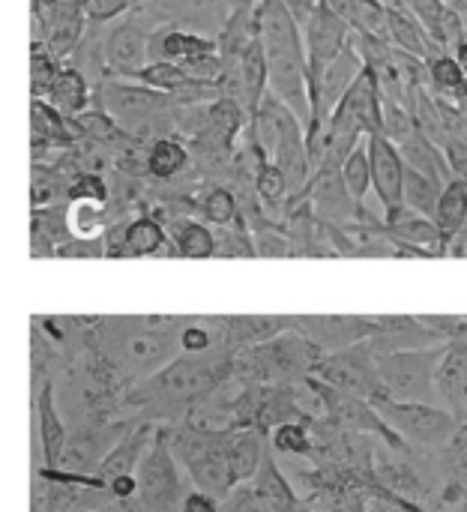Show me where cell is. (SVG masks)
Returning <instances> with one entry per match:
<instances>
[{
  "label": "cell",
  "mask_w": 467,
  "mask_h": 512,
  "mask_svg": "<svg viewBox=\"0 0 467 512\" xmlns=\"http://www.w3.org/2000/svg\"><path fill=\"white\" fill-rule=\"evenodd\" d=\"M231 435L234 432H201V429H180L174 438H168V450L186 465V471L195 480V492L210 495L213 501H222L237 486L234 465H231Z\"/></svg>",
  "instance_id": "cell-1"
},
{
  "label": "cell",
  "mask_w": 467,
  "mask_h": 512,
  "mask_svg": "<svg viewBox=\"0 0 467 512\" xmlns=\"http://www.w3.org/2000/svg\"><path fill=\"white\" fill-rule=\"evenodd\" d=\"M375 414L384 420V426L411 450H426V453H441L453 435L459 432V420L438 405H417V402H393V399H372L369 402Z\"/></svg>",
  "instance_id": "cell-2"
},
{
  "label": "cell",
  "mask_w": 467,
  "mask_h": 512,
  "mask_svg": "<svg viewBox=\"0 0 467 512\" xmlns=\"http://www.w3.org/2000/svg\"><path fill=\"white\" fill-rule=\"evenodd\" d=\"M438 348L423 351H396V354H378L375 372L381 384V396L393 402H417V405H438L435 393V372L441 363Z\"/></svg>",
  "instance_id": "cell-3"
},
{
  "label": "cell",
  "mask_w": 467,
  "mask_h": 512,
  "mask_svg": "<svg viewBox=\"0 0 467 512\" xmlns=\"http://www.w3.org/2000/svg\"><path fill=\"white\" fill-rule=\"evenodd\" d=\"M99 99L105 105V114L126 129H144L153 120L171 114L177 105L171 96L147 90L126 78H102L99 81Z\"/></svg>",
  "instance_id": "cell-4"
},
{
  "label": "cell",
  "mask_w": 467,
  "mask_h": 512,
  "mask_svg": "<svg viewBox=\"0 0 467 512\" xmlns=\"http://www.w3.org/2000/svg\"><path fill=\"white\" fill-rule=\"evenodd\" d=\"M306 387H312V393L321 399V405H324V411H327V420L339 429V432H345V435H372V438H381L390 450H396V453H405L408 447L384 426V420L375 414V408L366 402V399H360V396H354V393H342V390H333V387H327V384H321V381H315L312 375L306 378Z\"/></svg>",
  "instance_id": "cell-5"
},
{
  "label": "cell",
  "mask_w": 467,
  "mask_h": 512,
  "mask_svg": "<svg viewBox=\"0 0 467 512\" xmlns=\"http://www.w3.org/2000/svg\"><path fill=\"white\" fill-rule=\"evenodd\" d=\"M309 375L315 381L333 387V390L354 393V396H360L366 402L381 396V384H378V372H375V357L366 348V342L351 345V348L336 351V354H324L312 366Z\"/></svg>",
  "instance_id": "cell-6"
},
{
  "label": "cell",
  "mask_w": 467,
  "mask_h": 512,
  "mask_svg": "<svg viewBox=\"0 0 467 512\" xmlns=\"http://www.w3.org/2000/svg\"><path fill=\"white\" fill-rule=\"evenodd\" d=\"M138 492L141 504L147 512H174L177 498H180V477L174 468V456L168 450V438L156 435V441H150L147 453L138 462Z\"/></svg>",
  "instance_id": "cell-7"
},
{
  "label": "cell",
  "mask_w": 467,
  "mask_h": 512,
  "mask_svg": "<svg viewBox=\"0 0 467 512\" xmlns=\"http://www.w3.org/2000/svg\"><path fill=\"white\" fill-rule=\"evenodd\" d=\"M150 63V30L126 18L105 30V72L108 78H129Z\"/></svg>",
  "instance_id": "cell-8"
},
{
  "label": "cell",
  "mask_w": 467,
  "mask_h": 512,
  "mask_svg": "<svg viewBox=\"0 0 467 512\" xmlns=\"http://www.w3.org/2000/svg\"><path fill=\"white\" fill-rule=\"evenodd\" d=\"M294 330L324 357L366 342L375 333V318H294Z\"/></svg>",
  "instance_id": "cell-9"
},
{
  "label": "cell",
  "mask_w": 467,
  "mask_h": 512,
  "mask_svg": "<svg viewBox=\"0 0 467 512\" xmlns=\"http://www.w3.org/2000/svg\"><path fill=\"white\" fill-rule=\"evenodd\" d=\"M366 153H369V171H372V189L384 207V213H393L402 207V180H405V162L384 135H366Z\"/></svg>",
  "instance_id": "cell-10"
},
{
  "label": "cell",
  "mask_w": 467,
  "mask_h": 512,
  "mask_svg": "<svg viewBox=\"0 0 467 512\" xmlns=\"http://www.w3.org/2000/svg\"><path fill=\"white\" fill-rule=\"evenodd\" d=\"M351 42V27L330 15L327 9H318L312 21L303 27V48H306V66L324 69L345 45Z\"/></svg>",
  "instance_id": "cell-11"
},
{
  "label": "cell",
  "mask_w": 467,
  "mask_h": 512,
  "mask_svg": "<svg viewBox=\"0 0 467 512\" xmlns=\"http://www.w3.org/2000/svg\"><path fill=\"white\" fill-rule=\"evenodd\" d=\"M216 51V39L186 30V27H159L156 33H150V60H168V63H186L192 57L201 54H213Z\"/></svg>",
  "instance_id": "cell-12"
},
{
  "label": "cell",
  "mask_w": 467,
  "mask_h": 512,
  "mask_svg": "<svg viewBox=\"0 0 467 512\" xmlns=\"http://www.w3.org/2000/svg\"><path fill=\"white\" fill-rule=\"evenodd\" d=\"M336 108L345 111L348 117H354L366 135H381V93H378L369 69H363L357 75V81L348 87V93L342 96V102Z\"/></svg>",
  "instance_id": "cell-13"
},
{
  "label": "cell",
  "mask_w": 467,
  "mask_h": 512,
  "mask_svg": "<svg viewBox=\"0 0 467 512\" xmlns=\"http://www.w3.org/2000/svg\"><path fill=\"white\" fill-rule=\"evenodd\" d=\"M150 441H153V426L150 423H144V426H138L132 435H126L102 462H99V468L93 471V477L96 480H102L105 486L114 480V477H120V474H132L135 468H138V462H141V456H144V450L150 447Z\"/></svg>",
  "instance_id": "cell-14"
},
{
  "label": "cell",
  "mask_w": 467,
  "mask_h": 512,
  "mask_svg": "<svg viewBox=\"0 0 467 512\" xmlns=\"http://www.w3.org/2000/svg\"><path fill=\"white\" fill-rule=\"evenodd\" d=\"M45 102H48L60 117L75 120V117H81V114L87 111V105H90V81H87L78 69L60 66V72H57V78H54V84H51Z\"/></svg>",
  "instance_id": "cell-15"
},
{
  "label": "cell",
  "mask_w": 467,
  "mask_h": 512,
  "mask_svg": "<svg viewBox=\"0 0 467 512\" xmlns=\"http://www.w3.org/2000/svg\"><path fill=\"white\" fill-rule=\"evenodd\" d=\"M30 135H33V156L48 147H69L75 141L72 120L60 117L42 99H30Z\"/></svg>",
  "instance_id": "cell-16"
},
{
  "label": "cell",
  "mask_w": 467,
  "mask_h": 512,
  "mask_svg": "<svg viewBox=\"0 0 467 512\" xmlns=\"http://www.w3.org/2000/svg\"><path fill=\"white\" fill-rule=\"evenodd\" d=\"M387 42H390L393 48L405 51V54L420 57V60H426L429 54L441 51V48L429 39V33L411 18V12H408L405 6H387Z\"/></svg>",
  "instance_id": "cell-17"
},
{
  "label": "cell",
  "mask_w": 467,
  "mask_h": 512,
  "mask_svg": "<svg viewBox=\"0 0 467 512\" xmlns=\"http://www.w3.org/2000/svg\"><path fill=\"white\" fill-rule=\"evenodd\" d=\"M36 414H39V438H42L45 468H60V456H63V447H66V429H63L60 414L54 408V387L51 384L39 387Z\"/></svg>",
  "instance_id": "cell-18"
},
{
  "label": "cell",
  "mask_w": 467,
  "mask_h": 512,
  "mask_svg": "<svg viewBox=\"0 0 467 512\" xmlns=\"http://www.w3.org/2000/svg\"><path fill=\"white\" fill-rule=\"evenodd\" d=\"M441 189H444V186L435 183L432 177L405 168V180H402V207H408L411 213H417V216H423V219H435Z\"/></svg>",
  "instance_id": "cell-19"
},
{
  "label": "cell",
  "mask_w": 467,
  "mask_h": 512,
  "mask_svg": "<svg viewBox=\"0 0 467 512\" xmlns=\"http://www.w3.org/2000/svg\"><path fill=\"white\" fill-rule=\"evenodd\" d=\"M165 246V231L156 219L150 216H141L135 219L126 231H123V240H120V249L117 255H126V258H147V255H156L162 252Z\"/></svg>",
  "instance_id": "cell-20"
},
{
  "label": "cell",
  "mask_w": 467,
  "mask_h": 512,
  "mask_svg": "<svg viewBox=\"0 0 467 512\" xmlns=\"http://www.w3.org/2000/svg\"><path fill=\"white\" fill-rule=\"evenodd\" d=\"M246 111H243V105H237L234 99H216V102H210V108H207V129H210V135L213 138H219L228 150H231V144H234V138L243 132V126H246Z\"/></svg>",
  "instance_id": "cell-21"
},
{
  "label": "cell",
  "mask_w": 467,
  "mask_h": 512,
  "mask_svg": "<svg viewBox=\"0 0 467 512\" xmlns=\"http://www.w3.org/2000/svg\"><path fill=\"white\" fill-rule=\"evenodd\" d=\"M126 81H135L147 90H156V93H165V96H174L186 81L189 75L177 66V63H168V60H150L147 66H141L135 75H129Z\"/></svg>",
  "instance_id": "cell-22"
},
{
  "label": "cell",
  "mask_w": 467,
  "mask_h": 512,
  "mask_svg": "<svg viewBox=\"0 0 467 512\" xmlns=\"http://www.w3.org/2000/svg\"><path fill=\"white\" fill-rule=\"evenodd\" d=\"M339 177H342V186H345L348 198H351L354 204H363L366 195H369V186H372L366 141H360V144L348 153V159H345L342 168H339Z\"/></svg>",
  "instance_id": "cell-23"
},
{
  "label": "cell",
  "mask_w": 467,
  "mask_h": 512,
  "mask_svg": "<svg viewBox=\"0 0 467 512\" xmlns=\"http://www.w3.org/2000/svg\"><path fill=\"white\" fill-rule=\"evenodd\" d=\"M186 162H189V153H186V147L177 138H159L147 150V171L153 177H159V180L174 177L177 171L186 168Z\"/></svg>",
  "instance_id": "cell-24"
},
{
  "label": "cell",
  "mask_w": 467,
  "mask_h": 512,
  "mask_svg": "<svg viewBox=\"0 0 467 512\" xmlns=\"http://www.w3.org/2000/svg\"><path fill=\"white\" fill-rule=\"evenodd\" d=\"M105 207L108 204H96V201H72L69 213H66V225L72 228L75 237L93 240V237L105 234V228H108Z\"/></svg>",
  "instance_id": "cell-25"
},
{
  "label": "cell",
  "mask_w": 467,
  "mask_h": 512,
  "mask_svg": "<svg viewBox=\"0 0 467 512\" xmlns=\"http://www.w3.org/2000/svg\"><path fill=\"white\" fill-rule=\"evenodd\" d=\"M174 246L177 255L183 258H210L216 252V240L210 228H204L201 222H180L174 234Z\"/></svg>",
  "instance_id": "cell-26"
},
{
  "label": "cell",
  "mask_w": 467,
  "mask_h": 512,
  "mask_svg": "<svg viewBox=\"0 0 467 512\" xmlns=\"http://www.w3.org/2000/svg\"><path fill=\"white\" fill-rule=\"evenodd\" d=\"M351 30L387 39V6L381 0H351Z\"/></svg>",
  "instance_id": "cell-27"
},
{
  "label": "cell",
  "mask_w": 467,
  "mask_h": 512,
  "mask_svg": "<svg viewBox=\"0 0 467 512\" xmlns=\"http://www.w3.org/2000/svg\"><path fill=\"white\" fill-rule=\"evenodd\" d=\"M255 192H258V198H261L264 204H270V207L285 204V198H288L291 192H288V180H285V174L279 171L276 162L264 159V162L255 165Z\"/></svg>",
  "instance_id": "cell-28"
},
{
  "label": "cell",
  "mask_w": 467,
  "mask_h": 512,
  "mask_svg": "<svg viewBox=\"0 0 467 512\" xmlns=\"http://www.w3.org/2000/svg\"><path fill=\"white\" fill-rule=\"evenodd\" d=\"M273 447L285 456H312V432H309V420L306 423H279L273 429Z\"/></svg>",
  "instance_id": "cell-29"
},
{
  "label": "cell",
  "mask_w": 467,
  "mask_h": 512,
  "mask_svg": "<svg viewBox=\"0 0 467 512\" xmlns=\"http://www.w3.org/2000/svg\"><path fill=\"white\" fill-rule=\"evenodd\" d=\"M414 120L408 114V108L402 102H381V135L390 141V144H402L414 135Z\"/></svg>",
  "instance_id": "cell-30"
},
{
  "label": "cell",
  "mask_w": 467,
  "mask_h": 512,
  "mask_svg": "<svg viewBox=\"0 0 467 512\" xmlns=\"http://www.w3.org/2000/svg\"><path fill=\"white\" fill-rule=\"evenodd\" d=\"M60 60H54L51 54H45V51H30V96L33 99H48V90H51V84H54V78H57V72H60Z\"/></svg>",
  "instance_id": "cell-31"
},
{
  "label": "cell",
  "mask_w": 467,
  "mask_h": 512,
  "mask_svg": "<svg viewBox=\"0 0 467 512\" xmlns=\"http://www.w3.org/2000/svg\"><path fill=\"white\" fill-rule=\"evenodd\" d=\"M204 219L216 228H228L237 222V198L231 189H210L207 198H204Z\"/></svg>",
  "instance_id": "cell-32"
},
{
  "label": "cell",
  "mask_w": 467,
  "mask_h": 512,
  "mask_svg": "<svg viewBox=\"0 0 467 512\" xmlns=\"http://www.w3.org/2000/svg\"><path fill=\"white\" fill-rule=\"evenodd\" d=\"M402 6L411 12V18L429 33V39L438 45V36H441V24H444V15H447V6L441 0H402ZM447 54V51H444Z\"/></svg>",
  "instance_id": "cell-33"
},
{
  "label": "cell",
  "mask_w": 467,
  "mask_h": 512,
  "mask_svg": "<svg viewBox=\"0 0 467 512\" xmlns=\"http://www.w3.org/2000/svg\"><path fill=\"white\" fill-rule=\"evenodd\" d=\"M84 9V21L87 24H108L114 18H120L123 12L132 9V0H81Z\"/></svg>",
  "instance_id": "cell-34"
},
{
  "label": "cell",
  "mask_w": 467,
  "mask_h": 512,
  "mask_svg": "<svg viewBox=\"0 0 467 512\" xmlns=\"http://www.w3.org/2000/svg\"><path fill=\"white\" fill-rule=\"evenodd\" d=\"M69 201H96L108 204V186L99 174H78L69 183Z\"/></svg>",
  "instance_id": "cell-35"
},
{
  "label": "cell",
  "mask_w": 467,
  "mask_h": 512,
  "mask_svg": "<svg viewBox=\"0 0 467 512\" xmlns=\"http://www.w3.org/2000/svg\"><path fill=\"white\" fill-rule=\"evenodd\" d=\"M282 6L288 9V15L294 18V24L300 27V33H303V27L312 21V15L321 9V0H282Z\"/></svg>",
  "instance_id": "cell-36"
},
{
  "label": "cell",
  "mask_w": 467,
  "mask_h": 512,
  "mask_svg": "<svg viewBox=\"0 0 467 512\" xmlns=\"http://www.w3.org/2000/svg\"><path fill=\"white\" fill-rule=\"evenodd\" d=\"M207 345H210V333L204 330V327H186L183 333H180V348L183 351H189V354H198V351H207Z\"/></svg>",
  "instance_id": "cell-37"
},
{
  "label": "cell",
  "mask_w": 467,
  "mask_h": 512,
  "mask_svg": "<svg viewBox=\"0 0 467 512\" xmlns=\"http://www.w3.org/2000/svg\"><path fill=\"white\" fill-rule=\"evenodd\" d=\"M108 492H111L117 501H129V498H135V492H138L135 474H120V477H114V480L108 483Z\"/></svg>",
  "instance_id": "cell-38"
},
{
  "label": "cell",
  "mask_w": 467,
  "mask_h": 512,
  "mask_svg": "<svg viewBox=\"0 0 467 512\" xmlns=\"http://www.w3.org/2000/svg\"><path fill=\"white\" fill-rule=\"evenodd\" d=\"M183 512H219V501H213L204 492H189L183 498Z\"/></svg>",
  "instance_id": "cell-39"
},
{
  "label": "cell",
  "mask_w": 467,
  "mask_h": 512,
  "mask_svg": "<svg viewBox=\"0 0 467 512\" xmlns=\"http://www.w3.org/2000/svg\"><path fill=\"white\" fill-rule=\"evenodd\" d=\"M321 9H327L330 15L342 18L351 27V0H321Z\"/></svg>",
  "instance_id": "cell-40"
},
{
  "label": "cell",
  "mask_w": 467,
  "mask_h": 512,
  "mask_svg": "<svg viewBox=\"0 0 467 512\" xmlns=\"http://www.w3.org/2000/svg\"><path fill=\"white\" fill-rule=\"evenodd\" d=\"M276 512H312V507H309L306 501H300V498L294 495L291 501H285V504H282V507H279Z\"/></svg>",
  "instance_id": "cell-41"
},
{
  "label": "cell",
  "mask_w": 467,
  "mask_h": 512,
  "mask_svg": "<svg viewBox=\"0 0 467 512\" xmlns=\"http://www.w3.org/2000/svg\"><path fill=\"white\" fill-rule=\"evenodd\" d=\"M450 57H453V60L459 63V69H462V72L467 75V39H465V42H459V45L453 48V54H450Z\"/></svg>",
  "instance_id": "cell-42"
},
{
  "label": "cell",
  "mask_w": 467,
  "mask_h": 512,
  "mask_svg": "<svg viewBox=\"0 0 467 512\" xmlns=\"http://www.w3.org/2000/svg\"><path fill=\"white\" fill-rule=\"evenodd\" d=\"M411 512H432V510H426V507H420V504H414V507H411Z\"/></svg>",
  "instance_id": "cell-43"
},
{
  "label": "cell",
  "mask_w": 467,
  "mask_h": 512,
  "mask_svg": "<svg viewBox=\"0 0 467 512\" xmlns=\"http://www.w3.org/2000/svg\"><path fill=\"white\" fill-rule=\"evenodd\" d=\"M462 510L467 512V486H465V495H462Z\"/></svg>",
  "instance_id": "cell-44"
},
{
  "label": "cell",
  "mask_w": 467,
  "mask_h": 512,
  "mask_svg": "<svg viewBox=\"0 0 467 512\" xmlns=\"http://www.w3.org/2000/svg\"><path fill=\"white\" fill-rule=\"evenodd\" d=\"M465 321H467V318H465Z\"/></svg>",
  "instance_id": "cell-45"
}]
</instances>
